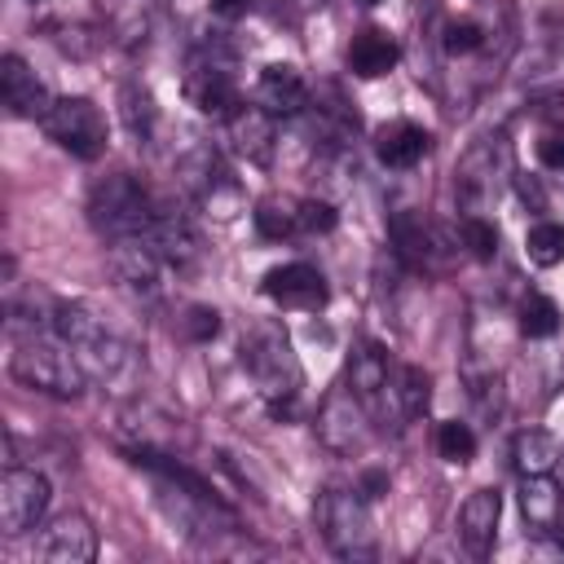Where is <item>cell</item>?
Segmentation results:
<instances>
[{"instance_id":"13","label":"cell","mask_w":564,"mask_h":564,"mask_svg":"<svg viewBox=\"0 0 564 564\" xmlns=\"http://www.w3.org/2000/svg\"><path fill=\"white\" fill-rule=\"evenodd\" d=\"M48 511V480L35 467H4L0 476V533L4 538H22L31 529H40Z\"/></svg>"},{"instance_id":"9","label":"cell","mask_w":564,"mask_h":564,"mask_svg":"<svg viewBox=\"0 0 564 564\" xmlns=\"http://www.w3.org/2000/svg\"><path fill=\"white\" fill-rule=\"evenodd\" d=\"M388 238H392V251L401 264H410L414 273H441L449 264V256L458 251V234L441 229L436 220H427L423 212L414 207H401L392 220H388Z\"/></svg>"},{"instance_id":"24","label":"cell","mask_w":564,"mask_h":564,"mask_svg":"<svg viewBox=\"0 0 564 564\" xmlns=\"http://www.w3.org/2000/svg\"><path fill=\"white\" fill-rule=\"evenodd\" d=\"M520 516L533 533H555V524L564 520V489L551 480V471L520 476Z\"/></svg>"},{"instance_id":"21","label":"cell","mask_w":564,"mask_h":564,"mask_svg":"<svg viewBox=\"0 0 564 564\" xmlns=\"http://www.w3.org/2000/svg\"><path fill=\"white\" fill-rule=\"evenodd\" d=\"M427 150H432V132L410 123V119H392V123L375 128V154L392 172H410L414 163H423Z\"/></svg>"},{"instance_id":"6","label":"cell","mask_w":564,"mask_h":564,"mask_svg":"<svg viewBox=\"0 0 564 564\" xmlns=\"http://www.w3.org/2000/svg\"><path fill=\"white\" fill-rule=\"evenodd\" d=\"M181 93L185 101L198 110V115H212V119H229L238 106H242V93H238V75H234V53L225 44H198V53L189 57L185 66V79H181Z\"/></svg>"},{"instance_id":"38","label":"cell","mask_w":564,"mask_h":564,"mask_svg":"<svg viewBox=\"0 0 564 564\" xmlns=\"http://www.w3.org/2000/svg\"><path fill=\"white\" fill-rule=\"evenodd\" d=\"M357 489H361V498H370V502H375L379 494H388V471H375V467H370V471H361V485H357Z\"/></svg>"},{"instance_id":"14","label":"cell","mask_w":564,"mask_h":564,"mask_svg":"<svg viewBox=\"0 0 564 564\" xmlns=\"http://www.w3.org/2000/svg\"><path fill=\"white\" fill-rule=\"evenodd\" d=\"M260 291L282 304V308H300V313H317L326 308L330 300V286H326V273L308 260H291V264H273L264 278H260Z\"/></svg>"},{"instance_id":"35","label":"cell","mask_w":564,"mask_h":564,"mask_svg":"<svg viewBox=\"0 0 564 564\" xmlns=\"http://www.w3.org/2000/svg\"><path fill=\"white\" fill-rule=\"evenodd\" d=\"M533 154H538V163H542L546 172H564V119H555V123H546V128L538 132Z\"/></svg>"},{"instance_id":"36","label":"cell","mask_w":564,"mask_h":564,"mask_svg":"<svg viewBox=\"0 0 564 564\" xmlns=\"http://www.w3.org/2000/svg\"><path fill=\"white\" fill-rule=\"evenodd\" d=\"M339 225L335 203L326 198H300V234H330Z\"/></svg>"},{"instance_id":"1","label":"cell","mask_w":564,"mask_h":564,"mask_svg":"<svg viewBox=\"0 0 564 564\" xmlns=\"http://www.w3.org/2000/svg\"><path fill=\"white\" fill-rule=\"evenodd\" d=\"M53 330L75 348L79 366L88 379L115 388V392H132L141 379V357L137 348L106 326V317H97L88 304L79 300H57L53 304Z\"/></svg>"},{"instance_id":"39","label":"cell","mask_w":564,"mask_h":564,"mask_svg":"<svg viewBox=\"0 0 564 564\" xmlns=\"http://www.w3.org/2000/svg\"><path fill=\"white\" fill-rule=\"evenodd\" d=\"M555 542H560V551H564V520L555 524Z\"/></svg>"},{"instance_id":"18","label":"cell","mask_w":564,"mask_h":564,"mask_svg":"<svg viewBox=\"0 0 564 564\" xmlns=\"http://www.w3.org/2000/svg\"><path fill=\"white\" fill-rule=\"evenodd\" d=\"M40 560L48 564H88L97 555V529L84 511H62L40 533Z\"/></svg>"},{"instance_id":"19","label":"cell","mask_w":564,"mask_h":564,"mask_svg":"<svg viewBox=\"0 0 564 564\" xmlns=\"http://www.w3.org/2000/svg\"><path fill=\"white\" fill-rule=\"evenodd\" d=\"M0 101L13 119H44L57 97L44 88V79L18 53H4L0 57Z\"/></svg>"},{"instance_id":"10","label":"cell","mask_w":564,"mask_h":564,"mask_svg":"<svg viewBox=\"0 0 564 564\" xmlns=\"http://www.w3.org/2000/svg\"><path fill=\"white\" fill-rule=\"evenodd\" d=\"M40 123H44V132H48L70 159L93 163V159L106 154L110 132H106V115H101V106H97L93 97H57L53 110H48Z\"/></svg>"},{"instance_id":"40","label":"cell","mask_w":564,"mask_h":564,"mask_svg":"<svg viewBox=\"0 0 564 564\" xmlns=\"http://www.w3.org/2000/svg\"><path fill=\"white\" fill-rule=\"evenodd\" d=\"M326 0H300V9H322Z\"/></svg>"},{"instance_id":"41","label":"cell","mask_w":564,"mask_h":564,"mask_svg":"<svg viewBox=\"0 0 564 564\" xmlns=\"http://www.w3.org/2000/svg\"><path fill=\"white\" fill-rule=\"evenodd\" d=\"M357 4H379V0H357Z\"/></svg>"},{"instance_id":"29","label":"cell","mask_w":564,"mask_h":564,"mask_svg":"<svg viewBox=\"0 0 564 564\" xmlns=\"http://www.w3.org/2000/svg\"><path fill=\"white\" fill-rule=\"evenodd\" d=\"M454 234H458V247H463L471 260L489 264V260L498 256V225H494L485 212H463Z\"/></svg>"},{"instance_id":"26","label":"cell","mask_w":564,"mask_h":564,"mask_svg":"<svg viewBox=\"0 0 564 564\" xmlns=\"http://www.w3.org/2000/svg\"><path fill=\"white\" fill-rule=\"evenodd\" d=\"M119 119H123V128H128V137L137 145H150L154 141V132H159V106H154V97H150L145 84L128 79L119 88Z\"/></svg>"},{"instance_id":"20","label":"cell","mask_w":564,"mask_h":564,"mask_svg":"<svg viewBox=\"0 0 564 564\" xmlns=\"http://www.w3.org/2000/svg\"><path fill=\"white\" fill-rule=\"evenodd\" d=\"M498 520H502V494L498 489H471L458 507V542L467 546V555L485 560L494 551L498 538Z\"/></svg>"},{"instance_id":"2","label":"cell","mask_w":564,"mask_h":564,"mask_svg":"<svg viewBox=\"0 0 564 564\" xmlns=\"http://www.w3.org/2000/svg\"><path fill=\"white\" fill-rule=\"evenodd\" d=\"M9 370L22 388L75 401L88 388V375L75 357V348L57 330H31V335H9Z\"/></svg>"},{"instance_id":"7","label":"cell","mask_w":564,"mask_h":564,"mask_svg":"<svg viewBox=\"0 0 564 564\" xmlns=\"http://www.w3.org/2000/svg\"><path fill=\"white\" fill-rule=\"evenodd\" d=\"M176 181H181V189L189 194V203L203 207V212L216 216V220H229V216H238V207H242V189H238L234 172H229V167L220 163V154L207 150V145L189 150V154L176 163Z\"/></svg>"},{"instance_id":"28","label":"cell","mask_w":564,"mask_h":564,"mask_svg":"<svg viewBox=\"0 0 564 564\" xmlns=\"http://www.w3.org/2000/svg\"><path fill=\"white\" fill-rule=\"evenodd\" d=\"M392 392H397V414H401V423H410V419H423V414H427L432 379H427L423 366H397Z\"/></svg>"},{"instance_id":"12","label":"cell","mask_w":564,"mask_h":564,"mask_svg":"<svg viewBox=\"0 0 564 564\" xmlns=\"http://www.w3.org/2000/svg\"><path fill=\"white\" fill-rule=\"evenodd\" d=\"M392 379H397V370H392L388 352H383L375 339H361V344L348 352L344 383H348V388L361 397V405L375 414V423H388V414H392V419H401V414H397V392H392Z\"/></svg>"},{"instance_id":"31","label":"cell","mask_w":564,"mask_h":564,"mask_svg":"<svg viewBox=\"0 0 564 564\" xmlns=\"http://www.w3.org/2000/svg\"><path fill=\"white\" fill-rule=\"evenodd\" d=\"M524 256L538 269L564 264V220H533L524 234Z\"/></svg>"},{"instance_id":"33","label":"cell","mask_w":564,"mask_h":564,"mask_svg":"<svg viewBox=\"0 0 564 564\" xmlns=\"http://www.w3.org/2000/svg\"><path fill=\"white\" fill-rule=\"evenodd\" d=\"M485 26L476 22V18H445L441 22V48L449 53V57H471V53H480L485 48Z\"/></svg>"},{"instance_id":"34","label":"cell","mask_w":564,"mask_h":564,"mask_svg":"<svg viewBox=\"0 0 564 564\" xmlns=\"http://www.w3.org/2000/svg\"><path fill=\"white\" fill-rule=\"evenodd\" d=\"M181 330H185V339L207 344V339H216V335H220V313H216L212 304H189V308H185V317H181Z\"/></svg>"},{"instance_id":"15","label":"cell","mask_w":564,"mask_h":564,"mask_svg":"<svg viewBox=\"0 0 564 564\" xmlns=\"http://www.w3.org/2000/svg\"><path fill=\"white\" fill-rule=\"evenodd\" d=\"M110 273L123 291L141 295V300H159L163 295V269L167 260L145 242V238H123V242H110Z\"/></svg>"},{"instance_id":"32","label":"cell","mask_w":564,"mask_h":564,"mask_svg":"<svg viewBox=\"0 0 564 564\" xmlns=\"http://www.w3.org/2000/svg\"><path fill=\"white\" fill-rule=\"evenodd\" d=\"M436 454H441L449 467H467V463L476 458V432H471V423L445 419V423L436 427Z\"/></svg>"},{"instance_id":"17","label":"cell","mask_w":564,"mask_h":564,"mask_svg":"<svg viewBox=\"0 0 564 564\" xmlns=\"http://www.w3.org/2000/svg\"><path fill=\"white\" fill-rule=\"evenodd\" d=\"M225 137H229V145H234L238 159H247L256 167H269L273 163V150H278V115H269L260 101H242L225 119Z\"/></svg>"},{"instance_id":"16","label":"cell","mask_w":564,"mask_h":564,"mask_svg":"<svg viewBox=\"0 0 564 564\" xmlns=\"http://www.w3.org/2000/svg\"><path fill=\"white\" fill-rule=\"evenodd\" d=\"M145 242H150V247L167 260V269H176V273H185V269H194V264L203 260V238H198L194 220H189L172 198L159 203V216H154Z\"/></svg>"},{"instance_id":"23","label":"cell","mask_w":564,"mask_h":564,"mask_svg":"<svg viewBox=\"0 0 564 564\" xmlns=\"http://www.w3.org/2000/svg\"><path fill=\"white\" fill-rule=\"evenodd\" d=\"M348 70L357 75V79H379V75H388L397 62H401V44H397V35L392 31H383V26H366V31H357L352 40H348Z\"/></svg>"},{"instance_id":"22","label":"cell","mask_w":564,"mask_h":564,"mask_svg":"<svg viewBox=\"0 0 564 564\" xmlns=\"http://www.w3.org/2000/svg\"><path fill=\"white\" fill-rule=\"evenodd\" d=\"M256 101L269 110V115H304L308 106V84L304 75L291 66V62H269L256 79Z\"/></svg>"},{"instance_id":"27","label":"cell","mask_w":564,"mask_h":564,"mask_svg":"<svg viewBox=\"0 0 564 564\" xmlns=\"http://www.w3.org/2000/svg\"><path fill=\"white\" fill-rule=\"evenodd\" d=\"M256 220V234L264 242H282V238H295L300 234V198H286V194H264L251 212Z\"/></svg>"},{"instance_id":"30","label":"cell","mask_w":564,"mask_h":564,"mask_svg":"<svg viewBox=\"0 0 564 564\" xmlns=\"http://www.w3.org/2000/svg\"><path fill=\"white\" fill-rule=\"evenodd\" d=\"M516 317H520V335L524 339H551L555 330H560V304L551 300V295H542V291H529L524 300H520V308H516Z\"/></svg>"},{"instance_id":"5","label":"cell","mask_w":564,"mask_h":564,"mask_svg":"<svg viewBox=\"0 0 564 564\" xmlns=\"http://www.w3.org/2000/svg\"><path fill=\"white\" fill-rule=\"evenodd\" d=\"M313 520L322 529V542L339 560H375L379 555L370 498H361V489H322L313 502Z\"/></svg>"},{"instance_id":"8","label":"cell","mask_w":564,"mask_h":564,"mask_svg":"<svg viewBox=\"0 0 564 564\" xmlns=\"http://www.w3.org/2000/svg\"><path fill=\"white\" fill-rule=\"evenodd\" d=\"M313 427H317V441H322L330 454L352 458V454H361V449L375 441V427H379V423H375V414L361 405V397H357L348 383H335V388L322 397Z\"/></svg>"},{"instance_id":"4","label":"cell","mask_w":564,"mask_h":564,"mask_svg":"<svg viewBox=\"0 0 564 564\" xmlns=\"http://www.w3.org/2000/svg\"><path fill=\"white\" fill-rule=\"evenodd\" d=\"M163 194H154L150 185H141L128 172H110L88 189V225L97 229V238L106 242H123V238H145L154 216H159Z\"/></svg>"},{"instance_id":"11","label":"cell","mask_w":564,"mask_h":564,"mask_svg":"<svg viewBox=\"0 0 564 564\" xmlns=\"http://www.w3.org/2000/svg\"><path fill=\"white\" fill-rule=\"evenodd\" d=\"M502 176H507V145H502V137H480L463 154V163L454 167V198L463 203V212H485L498 198Z\"/></svg>"},{"instance_id":"3","label":"cell","mask_w":564,"mask_h":564,"mask_svg":"<svg viewBox=\"0 0 564 564\" xmlns=\"http://www.w3.org/2000/svg\"><path fill=\"white\" fill-rule=\"evenodd\" d=\"M242 366L256 379V388H260V397L273 414L295 410L300 388H304V366L291 348V335L278 322H256L242 335Z\"/></svg>"},{"instance_id":"37","label":"cell","mask_w":564,"mask_h":564,"mask_svg":"<svg viewBox=\"0 0 564 564\" xmlns=\"http://www.w3.org/2000/svg\"><path fill=\"white\" fill-rule=\"evenodd\" d=\"M251 9H256V0H212V13L225 18V22H238V18H247Z\"/></svg>"},{"instance_id":"25","label":"cell","mask_w":564,"mask_h":564,"mask_svg":"<svg viewBox=\"0 0 564 564\" xmlns=\"http://www.w3.org/2000/svg\"><path fill=\"white\" fill-rule=\"evenodd\" d=\"M564 458L555 432L546 427H520L516 441H511V463L520 476H542V471H555V463Z\"/></svg>"}]
</instances>
